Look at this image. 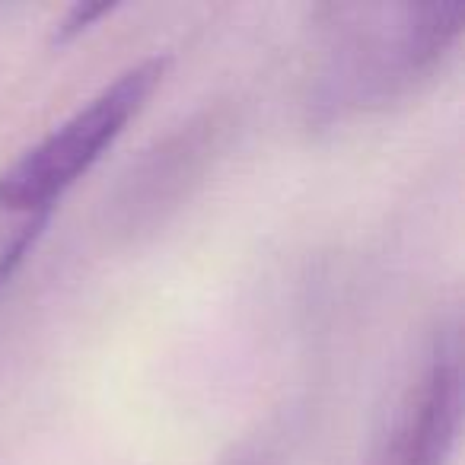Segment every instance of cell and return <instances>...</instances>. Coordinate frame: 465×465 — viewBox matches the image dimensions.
I'll return each instance as SVG.
<instances>
[{
	"mask_svg": "<svg viewBox=\"0 0 465 465\" xmlns=\"http://www.w3.org/2000/svg\"><path fill=\"white\" fill-rule=\"evenodd\" d=\"M325 48L312 80L319 118L386 105L430 77L456 45L462 4L325 7Z\"/></svg>",
	"mask_w": 465,
	"mask_h": 465,
	"instance_id": "6da1fadb",
	"label": "cell"
},
{
	"mask_svg": "<svg viewBox=\"0 0 465 465\" xmlns=\"http://www.w3.org/2000/svg\"><path fill=\"white\" fill-rule=\"evenodd\" d=\"M163 74H166V58L160 54L124 67L96 96H90L77 112L54 124L45 137L23 150L4 173L29 194L54 207L61 194L77 179H84L96 166L99 156L118 141L124 124L153 96Z\"/></svg>",
	"mask_w": 465,
	"mask_h": 465,
	"instance_id": "7a4b0ae2",
	"label": "cell"
},
{
	"mask_svg": "<svg viewBox=\"0 0 465 465\" xmlns=\"http://www.w3.org/2000/svg\"><path fill=\"white\" fill-rule=\"evenodd\" d=\"M462 427V348L459 325H446L376 437L367 465H446Z\"/></svg>",
	"mask_w": 465,
	"mask_h": 465,
	"instance_id": "3957f363",
	"label": "cell"
},
{
	"mask_svg": "<svg viewBox=\"0 0 465 465\" xmlns=\"http://www.w3.org/2000/svg\"><path fill=\"white\" fill-rule=\"evenodd\" d=\"M217 128V118L207 115L201 122L182 124L173 137L150 150V156L128 179V194L122 198L124 211L134 220H143L156 217V211L163 213L166 207H173V201H179L182 192L201 175V166L213 150Z\"/></svg>",
	"mask_w": 465,
	"mask_h": 465,
	"instance_id": "277c9868",
	"label": "cell"
},
{
	"mask_svg": "<svg viewBox=\"0 0 465 465\" xmlns=\"http://www.w3.org/2000/svg\"><path fill=\"white\" fill-rule=\"evenodd\" d=\"M54 207L0 173V287L23 265Z\"/></svg>",
	"mask_w": 465,
	"mask_h": 465,
	"instance_id": "5b68a950",
	"label": "cell"
},
{
	"mask_svg": "<svg viewBox=\"0 0 465 465\" xmlns=\"http://www.w3.org/2000/svg\"><path fill=\"white\" fill-rule=\"evenodd\" d=\"M109 10H112V4H74V7L58 20V26H54V39L67 42L71 35L84 33L93 20H99V16L109 14Z\"/></svg>",
	"mask_w": 465,
	"mask_h": 465,
	"instance_id": "8992f818",
	"label": "cell"
}]
</instances>
